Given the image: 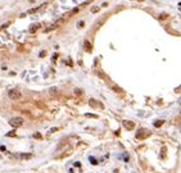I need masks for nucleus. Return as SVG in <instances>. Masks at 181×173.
Masks as SVG:
<instances>
[{
	"instance_id": "f257e3e1",
	"label": "nucleus",
	"mask_w": 181,
	"mask_h": 173,
	"mask_svg": "<svg viewBox=\"0 0 181 173\" xmlns=\"http://www.w3.org/2000/svg\"><path fill=\"white\" fill-rule=\"evenodd\" d=\"M152 135V132L149 131V129H147V128H140L139 131H137V133H136V139L137 140H145L147 137H149Z\"/></svg>"
},
{
	"instance_id": "f03ea898",
	"label": "nucleus",
	"mask_w": 181,
	"mask_h": 173,
	"mask_svg": "<svg viewBox=\"0 0 181 173\" xmlns=\"http://www.w3.org/2000/svg\"><path fill=\"white\" fill-rule=\"evenodd\" d=\"M8 96H9L10 100H19V99L22 98V94H21V91L17 90V89H12V90L8 91Z\"/></svg>"
},
{
	"instance_id": "7ed1b4c3",
	"label": "nucleus",
	"mask_w": 181,
	"mask_h": 173,
	"mask_svg": "<svg viewBox=\"0 0 181 173\" xmlns=\"http://www.w3.org/2000/svg\"><path fill=\"white\" fill-rule=\"evenodd\" d=\"M23 123H25V121H23V118H22V117H14V118H12V119L9 121V124H10L13 128H18V127H21Z\"/></svg>"
},
{
	"instance_id": "20e7f679",
	"label": "nucleus",
	"mask_w": 181,
	"mask_h": 173,
	"mask_svg": "<svg viewBox=\"0 0 181 173\" xmlns=\"http://www.w3.org/2000/svg\"><path fill=\"white\" fill-rule=\"evenodd\" d=\"M122 124H123V127H125L126 129H129V131H131V129L135 128V123H134L132 121H123Z\"/></svg>"
},
{
	"instance_id": "39448f33",
	"label": "nucleus",
	"mask_w": 181,
	"mask_h": 173,
	"mask_svg": "<svg viewBox=\"0 0 181 173\" xmlns=\"http://www.w3.org/2000/svg\"><path fill=\"white\" fill-rule=\"evenodd\" d=\"M84 46H85V50L87 51V53H91V50H93V46H91V44H90V41H85V44H84Z\"/></svg>"
},
{
	"instance_id": "423d86ee",
	"label": "nucleus",
	"mask_w": 181,
	"mask_h": 173,
	"mask_svg": "<svg viewBox=\"0 0 181 173\" xmlns=\"http://www.w3.org/2000/svg\"><path fill=\"white\" fill-rule=\"evenodd\" d=\"M49 94H50L51 96H57V95H58V89H57V87H50V89H49Z\"/></svg>"
},
{
	"instance_id": "0eeeda50",
	"label": "nucleus",
	"mask_w": 181,
	"mask_h": 173,
	"mask_svg": "<svg viewBox=\"0 0 181 173\" xmlns=\"http://www.w3.org/2000/svg\"><path fill=\"white\" fill-rule=\"evenodd\" d=\"M55 28H58V26L54 23V25H50V26H48V27H46L44 31H45V32H50V31H53V30H55Z\"/></svg>"
},
{
	"instance_id": "6e6552de",
	"label": "nucleus",
	"mask_w": 181,
	"mask_h": 173,
	"mask_svg": "<svg viewBox=\"0 0 181 173\" xmlns=\"http://www.w3.org/2000/svg\"><path fill=\"white\" fill-rule=\"evenodd\" d=\"M37 28H39V25H31V26H30V32H31V33H35V32L37 31Z\"/></svg>"
},
{
	"instance_id": "1a4fd4ad",
	"label": "nucleus",
	"mask_w": 181,
	"mask_h": 173,
	"mask_svg": "<svg viewBox=\"0 0 181 173\" xmlns=\"http://www.w3.org/2000/svg\"><path fill=\"white\" fill-rule=\"evenodd\" d=\"M89 104H90V106H93V108H96V106L99 105V103L95 101L94 99H90V100H89Z\"/></svg>"
},
{
	"instance_id": "9d476101",
	"label": "nucleus",
	"mask_w": 181,
	"mask_h": 173,
	"mask_svg": "<svg viewBox=\"0 0 181 173\" xmlns=\"http://www.w3.org/2000/svg\"><path fill=\"white\" fill-rule=\"evenodd\" d=\"M21 159H30V158H32V155L31 154H21Z\"/></svg>"
},
{
	"instance_id": "9b49d317",
	"label": "nucleus",
	"mask_w": 181,
	"mask_h": 173,
	"mask_svg": "<svg viewBox=\"0 0 181 173\" xmlns=\"http://www.w3.org/2000/svg\"><path fill=\"white\" fill-rule=\"evenodd\" d=\"M163 123H165V121H162V119H160V121H155L154 122V127H160Z\"/></svg>"
},
{
	"instance_id": "f8f14e48",
	"label": "nucleus",
	"mask_w": 181,
	"mask_h": 173,
	"mask_svg": "<svg viewBox=\"0 0 181 173\" xmlns=\"http://www.w3.org/2000/svg\"><path fill=\"white\" fill-rule=\"evenodd\" d=\"M75 95L76 96H81L82 95V90L81 89H75Z\"/></svg>"
},
{
	"instance_id": "ddd939ff",
	"label": "nucleus",
	"mask_w": 181,
	"mask_h": 173,
	"mask_svg": "<svg viewBox=\"0 0 181 173\" xmlns=\"http://www.w3.org/2000/svg\"><path fill=\"white\" fill-rule=\"evenodd\" d=\"M7 137H14L15 136V131H10V132H8L7 135H5Z\"/></svg>"
},
{
	"instance_id": "4468645a",
	"label": "nucleus",
	"mask_w": 181,
	"mask_h": 173,
	"mask_svg": "<svg viewBox=\"0 0 181 173\" xmlns=\"http://www.w3.org/2000/svg\"><path fill=\"white\" fill-rule=\"evenodd\" d=\"M166 18H168V14H167V13H163V14L159 15V19H160V21H163V19H166Z\"/></svg>"
},
{
	"instance_id": "2eb2a0df",
	"label": "nucleus",
	"mask_w": 181,
	"mask_h": 173,
	"mask_svg": "<svg viewBox=\"0 0 181 173\" xmlns=\"http://www.w3.org/2000/svg\"><path fill=\"white\" fill-rule=\"evenodd\" d=\"M99 9H100V8H99L98 5H95V7H93V8H91V13H98V12H99Z\"/></svg>"
},
{
	"instance_id": "dca6fc26",
	"label": "nucleus",
	"mask_w": 181,
	"mask_h": 173,
	"mask_svg": "<svg viewBox=\"0 0 181 173\" xmlns=\"http://www.w3.org/2000/svg\"><path fill=\"white\" fill-rule=\"evenodd\" d=\"M85 115H86V117H89V118H98L96 114H91V113H86Z\"/></svg>"
},
{
	"instance_id": "f3484780",
	"label": "nucleus",
	"mask_w": 181,
	"mask_h": 173,
	"mask_svg": "<svg viewBox=\"0 0 181 173\" xmlns=\"http://www.w3.org/2000/svg\"><path fill=\"white\" fill-rule=\"evenodd\" d=\"M90 162H91V164H94V165L98 164V162H96V159H95L94 157H90Z\"/></svg>"
},
{
	"instance_id": "a211bd4d",
	"label": "nucleus",
	"mask_w": 181,
	"mask_h": 173,
	"mask_svg": "<svg viewBox=\"0 0 181 173\" xmlns=\"http://www.w3.org/2000/svg\"><path fill=\"white\" fill-rule=\"evenodd\" d=\"M33 139H39V140H40V139H41V135H40L39 132H36V133H33Z\"/></svg>"
},
{
	"instance_id": "6ab92c4d",
	"label": "nucleus",
	"mask_w": 181,
	"mask_h": 173,
	"mask_svg": "<svg viewBox=\"0 0 181 173\" xmlns=\"http://www.w3.org/2000/svg\"><path fill=\"white\" fill-rule=\"evenodd\" d=\"M8 26H9V22H8V23H5V25H2V26H0V31L4 30V28H5V27H8Z\"/></svg>"
},
{
	"instance_id": "aec40b11",
	"label": "nucleus",
	"mask_w": 181,
	"mask_h": 173,
	"mask_svg": "<svg viewBox=\"0 0 181 173\" xmlns=\"http://www.w3.org/2000/svg\"><path fill=\"white\" fill-rule=\"evenodd\" d=\"M84 25H85V23H84V21H81V22H80V23L77 25V27H78V28H82V27H84Z\"/></svg>"
},
{
	"instance_id": "412c9836",
	"label": "nucleus",
	"mask_w": 181,
	"mask_h": 173,
	"mask_svg": "<svg viewBox=\"0 0 181 173\" xmlns=\"http://www.w3.org/2000/svg\"><path fill=\"white\" fill-rule=\"evenodd\" d=\"M46 55V51H40V58H44Z\"/></svg>"
},
{
	"instance_id": "4be33fe9",
	"label": "nucleus",
	"mask_w": 181,
	"mask_h": 173,
	"mask_svg": "<svg viewBox=\"0 0 181 173\" xmlns=\"http://www.w3.org/2000/svg\"><path fill=\"white\" fill-rule=\"evenodd\" d=\"M113 90H114V91H117V92H118V91H122V90H121L119 87H117V86H113Z\"/></svg>"
},
{
	"instance_id": "5701e85b",
	"label": "nucleus",
	"mask_w": 181,
	"mask_h": 173,
	"mask_svg": "<svg viewBox=\"0 0 181 173\" xmlns=\"http://www.w3.org/2000/svg\"><path fill=\"white\" fill-rule=\"evenodd\" d=\"M57 58H58V54H54V55H53V59H51V60H53V62H55V60H57Z\"/></svg>"
},
{
	"instance_id": "b1692460",
	"label": "nucleus",
	"mask_w": 181,
	"mask_h": 173,
	"mask_svg": "<svg viewBox=\"0 0 181 173\" xmlns=\"http://www.w3.org/2000/svg\"><path fill=\"white\" fill-rule=\"evenodd\" d=\"M0 150H2V151H7V147L5 146H0Z\"/></svg>"
},
{
	"instance_id": "393cba45",
	"label": "nucleus",
	"mask_w": 181,
	"mask_h": 173,
	"mask_svg": "<svg viewBox=\"0 0 181 173\" xmlns=\"http://www.w3.org/2000/svg\"><path fill=\"white\" fill-rule=\"evenodd\" d=\"M91 2H94V0H86V2H85V5L89 4V3H91Z\"/></svg>"
},
{
	"instance_id": "a878e982",
	"label": "nucleus",
	"mask_w": 181,
	"mask_h": 173,
	"mask_svg": "<svg viewBox=\"0 0 181 173\" xmlns=\"http://www.w3.org/2000/svg\"><path fill=\"white\" fill-rule=\"evenodd\" d=\"M55 131H58V128H51V129H50V133H51V132H55Z\"/></svg>"
},
{
	"instance_id": "bb28decb",
	"label": "nucleus",
	"mask_w": 181,
	"mask_h": 173,
	"mask_svg": "<svg viewBox=\"0 0 181 173\" xmlns=\"http://www.w3.org/2000/svg\"><path fill=\"white\" fill-rule=\"evenodd\" d=\"M139 2H145V0H139Z\"/></svg>"
}]
</instances>
